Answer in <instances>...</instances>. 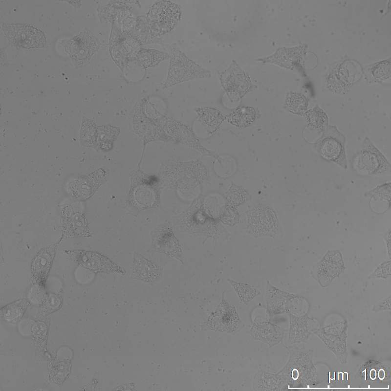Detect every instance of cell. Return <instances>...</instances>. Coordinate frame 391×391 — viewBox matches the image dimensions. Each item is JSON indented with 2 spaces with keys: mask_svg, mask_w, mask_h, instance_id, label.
Returning a JSON list of instances; mask_svg holds the SVG:
<instances>
[{
  "mask_svg": "<svg viewBox=\"0 0 391 391\" xmlns=\"http://www.w3.org/2000/svg\"><path fill=\"white\" fill-rule=\"evenodd\" d=\"M373 75L377 78H386L390 75V62L384 61L377 63L372 69Z\"/></svg>",
  "mask_w": 391,
  "mask_h": 391,
  "instance_id": "4316f807",
  "label": "cell"
},
{
  "mask_svg": "<svg viewBox=\"0 0 391 391\" xmlns=\"http://www.w3.org/2000/svg\"><path fill=\"white\" fill-rule=\"evenodd\" d=\"M316 320L310 318L306 313L301 316L290 314L289 341L291 344H300L307 341L310 335L318 328Z\"/></svg>",
  "mask_w": 391,
  "mask_h": 391,
  "instance_id": "8fae6325",
  "label": "cell"
},
{
  "mask_svg": "<svg viewBox=\"0 0 391 391\" xmlns=\"http://www.w3.org/2000/svg\"><path fill=\"white\" fill-rule=\"evenodd\" d=\"M347 329L346 321H337L314 332L341 363L347 362L348 355Z\"/></svg>",
  "mask_w": 391,
  "mask_h": 391,
  "instance_id": "52a82bcc",
  "label": "cell"
},
{
  "mask_svg": "<svg viewBox=\"0 0 391 391\" xmlns=\"http://www.w3.org/2000/svg\"><path fill=\"white\" fill-rule=\"evenodd\" d=\"M255 109L251 107H241L235 109L227 117L232 125L243 128L250 125L255 120Z\"/></svg>",
  "mask_w": 391,
  "mask_h": 391,
  "instance_id": "d6986e66",
  "label": "cell"
},
{
  "mask_svg": "<svg viewBox=\"0 0 391 391\" xmlns=\"http://www.w3.org/2000/svg\"><path fill=\"white\" fill-rule=\"evenodd\" d=\"M391 310V297H389L376 304L372 308L374 312Z\"/></svg>",
  "mask_w": 391,
  "mask_h": 391,
  "instance_id": "83f0119b",
  "label": "cell"
},
{
  "mask_svg": "<svg viewBox=\"0 0 391 391\" xmlns=\"http://www.w3.org/2000/svg\"><path fill=\"white\" fill-rule=\"evenodd\" d=\"M132 126L134 132L143 142L142 157L148 144L157 141H172L165 130L164 123H158L149 118L142 113L139 107L133 111Z\"/></svg>",
  "mask_w": 391,
  "mask_h": 391,
  "instance_id": "ba28073f",
  "label": "cell"
},
{
  "mask_svg": "<svg viewBox=\"0 0 391 391\" xmlns=\"http://www.w3.org/2000/svg\"><path fill=\"white\" fill-rule=\"evenodd\" d=\"M249 229L256 235H265L277 225L273 212L268 207L260 206L251 211L248 215Z\"/></svg>",
  "mask_w": 391,
  "mask_h": 391,
  "instance_id": "7c38bea8",
  "label": "cell"
},
{
  "mask_svg": "<svg viewBox=\"0 0 391 391\" xmlns=\"http://www.w3.org/2000/svg\"><path fill=\"white\" fill-rule=\"evenodd\" d=\"M230 282L239 295L240 301L244 303L250 302L258 295V291L249 285L233 281H230Z\"/></svg>",
  "mask_w": 391,
  "mask_h": 391,
  "instance_id": "d4e9b609",
  "label": "cell"
},
{
  "mask_svg": "<svg viewBox=\"0 0 391 391\" xmlns=\"http://www.w3.org/2000/svg\"><path fill=\"white\" fill-rule=\"evenodd\" d=\"M76 257L82 265L93 270L112 271L120 273L125 272L121 267L99 253L81 251L76 253Z\"/></svg>",
  "mask_w": 391,
  "mask_h": 391,
  "instance_id": "4fadbf2b",
  "label": "cell"
},
{
  "mask_svg": "<svg viewBox=\"0 0 391 391\" xmlns=\"http://www.w3.org/2000/svg\"><path fill=\"white\" fill-rule=\"evenodd\" d=\"M132 270L133 274L138 278L150 281L159 275L160 269L156 264L143 256L135 254Z\"/></svg>",
  "mask_w": 391,
  "mask_h": 391,
  "instance_id": "2e32d148",
  "label": "cell"
},
{
  "mask_svg": "<svg viewBox=\"0 0 391 391\" xmlns=\"http://www.w3.org/2000/svg\"><path fill=\"white\" fill-rule=\"evenodd\" d=\"M97 127L89 119L82 121L80 132V142L87 147L95 148Z\"/></svg>",
  "mask_w": 391,
  "mask_h": 391,
  "instance_id": "7402d4cb",
  "label": "cell"
},
{
  "mask_svg": "<svg viewBox=\"0 0 391 391\" xmlns=\"http://www.w3.org/2000/svg\"><path fill=\"white\" fill-rule=\"evenodd\" d=\"M345 137L334 126L327 127L317 141L315 147L324 159L347 168L345 152Z\"/></svg>",
  "mask_w": 391,
  "mask_h": 391,
  "instance_id": "5b68a950",
  "label": "cell"
},
{
  "mask_svg": "<svg viewBox=\"0 0 391 391\" xmlns=\"http://www.w3.org/2000/svg\"><path fill=\"white\" fill-rule=\"evenodd\" d=\"M307 123L310 126L317 129H324L327 125L328 119L326 113L319 107L310 109L305 113Z\"/></svg>",
  "mask_w": 391,
  "mask_h": 391,
  "instance_id": "603a6c76",
  "label": "cell"
},
{
  "mask_svg": "<svg viewBox=\"0 0 391 391\" xmlns=\"http://www.w3.org/2000/svg\"><path fill=\"white\" fill-rule=\"evenodd\" d=\"M354 162L357 171L365 175L382 174L390 169V164L385 157L367 137Z\"/></svg>",
  "mask_w": 391,
  "mask_h": 391,
  "instance_id": "9c48e42d",
  "label": "cell"
},
{
  "mask_svg": "<svg viewBox=\"0 0 391 391\" xmlns=\"http://www.w3.org/2000/svg\"><path fill=\"white\" fill-rule=\"evenodd\" d=\"M180 16L178 5L169 1L155 3L150 9L147 20L151 31L162 35L172 30Z\"/></svg>",
  "mask_w": 391,
  "mask_h": 391,
  "instance_id": "8992f818",
  "label": "cell"
},
{
  "mask_svg": "<svg viewBox=\"0 0 391 391\" xmlns=\"http://www.w3.org/2000/svg\"><path fill=\"white\" fill-rule=\"evenodd\" d=\"M170 57L168 76L163 88L200 77L203 74V70L178 48L173 47Z\"/></svg>",
  "mask_w": 391,
  "mask_h": 391,
  "instance_id": "277c9868",
  "label": "cell"
},
{
  "mask_svg": "<svg viewBox=\"0 0 391 391\" xmlns=\"http://www.w3.org/2000/svg\"><path fill=\"white\" fill-rule=\"evenodd\" d=\"M157 176L162 187L184 193L196 188L206 179L208 172L199 160L185 161L170 158L161 164Z\"/></svg>",
  "mask_w": 391,
  "mask_h": 391,
  "instance_id": "6da1fadb",
  "label": "cell"
},
{
  "mask_svg": "<svg viewBox=\"0 0 391 391\" xmlns=\"http://www.w3.org/2000/svg\"><path fill=\"white\" fill-rule=\"evenodd\" d=\"M120 133L121 129L118 127L111 125L97 127L95 148L103 152L111 150Z\"/></svg>",
  "mask_w": 391,
  "mask_h": 391,
  "instance_id": "e0dca14e",
  "label": "cell"
},
{
  "mask_svg": "<svg viewBox=\"0 0 391 391\" xmlns=\"http://www.w3.org/2000/svg\"><path fill=\"white\" fill-rule=\"evenodd\" d=\"M170 58L168 54L153 49H141L134 57L135 63L141 67L148 68L156 65Z\"/></svg>",
  "mask_w": 391,
  "mask_h": 391,
  "instance_id": "ac0fdd59",
  "label": "cell"
},
{
  "mask_svg": "<svg viewBox=\"0 0 391 391\" xmlns=\"http://www.w3.org/2000/svg\"><path fill=\"white\" fill-rule=\"evenodd\" d=\"M164 127L172 142L186 145L202 154L209 153V151L201 145L192 129L182 122L166 117Z\"/></svg>",
  "mask_w": 391,
  "mask_h": 391,
  "instance_id": "30bf717a",
  "label": "cell"
},
{
  "mask_svg": "<svg viewBox=\"0 0 391 391\" xmlns=\"http://www.w3.org/2000/svg\"><path fill=\"white\" fill-rule=\"evenodd\" d=\"M343 266L340 253L337 252L328 253L320 263L318 271L319 280L321 284L330 282L339 275Z\"/></svg>",
  "mask_w": 391,
  "mask_h": 391,
  "instance_id": "9a60e30c",
  "label": "cell"
},
{
  "mask_svg": "<svg viewBox=\"0 0 391 391\" xmlns=\"http://www.w3.org/2000/svg\"><path fill=\"white\" fill-rule=\"evenodd\" d=\"M54 255L53 246L42 250L36 257L32 264V270L35 275L44 276L49 269Z\"/></svg>",
  "mask_w": 391,
  "mask_h": 391,
  "instance_id": "44dd1931",
  "label": "cell"
},
{
  "mask_svg": "<svg viewBox=\"0 0 391 391\" xmlns=\"http://www.w3.org/2000/svg\"><path fill=\"white\" fill-rule=\"evenodd\" d=\"M153 245L158 252L177 258L181 252V246L172 230L169 227L158 231L153 239Z\"/></svg>",
  "mask_w": 391,
  "mask_h": 391,
  "instance_id": "5bb4252c",
  "label": "cell"
},
{
  "mask_svg": "<svg viewBox=\"0 0 391 391\" xmlns=\"http://www.w3.org/2000/svg\"><path fill=\"white\" fill-rule=\"evenodd\" d=\"M198 119L209 130H216L224 120L220 112L212 108H199L196 109Z\"/></svg>",
  "mask_w": 391,
  "mask_h": 391,
  "instance_id": "ffe728a7",
  "label": "cell"
},
{
  "mask_svg": "<svg viewBox=\"0 0 391 391\" xmlns=\"http://www.w3.org/2000/svg\"><path fill=\"white\" fill-rule=\"evenodd\" d=\"M384 264L375 272L377 277L386 278L388 275H390V262Z\"/></svg>",
  "mask_w": 391,
  "mask_h": 391,
  "instance_id": "f1b7e54d",
  "label": "cell"
},
{
  "mask_svg": "<svg viewBox=\"0 0 391 391\" xmlns=\"http://www.w3.org/2000/svg\"><path fill=\"white\" fill-rule=\"evenodd\" d=\"M286 103L289 110L295 114L304 113L306 111L308 106L306 98L298 93L289 94L286 98Z\"/></svg>",
  "mask_w": 391,
  "mask_h": 391,
  "instance_id": "cb8c5ba5",
  "label": "cell"
},
{
  "mask_svg": "<svg viewBox=\"0 0 391 391\" xmlns=\"http://www.w3.org/2000/svg\"><path fill=\"white\" fill-rule=\"evenodd\" d=\"M130 181L129 200L134 207L143 210L158 205L162 186L157 175L146 173L138 163L130 173Z\"/></svg>",
  "mask_w": 391,
  "mask_h": 391,
  "instance_id": "7a4b0ae2",
  "label": "cell"
},
{
  "mask_svg": "<svg viewBox=\"0 0 391 391\" xmlns=\"http://www.w3.org/2000/svg\"><path fill=\"white\" fill-rule=\"evenodd\" d=\"M246 192L240 186L233 185L227 192V197L229 202L233 205H238L245 200Z\"/></svg>",
  "mask_w": 391,
  "mask_h": 391,
  "instance_id": "484cf974",
  "label": "cell"
},
{
  "mask_svg": "<svg viewBox=\"0 0 391 391\" xmlns=\"http://www.w3.org/2000/svg\"><path fill=\"white\" fill-rule=\"evenodd\" d=\"M288 365L292 387L309 388L318 384L317 369L313 362L312 350L297 349L292 354Z\"/></svg>",
  "mask_w": 391,
  "mask_h": 391,
  "instance_id": "3957f363",
  "label": "cell"
}]
</instances>
